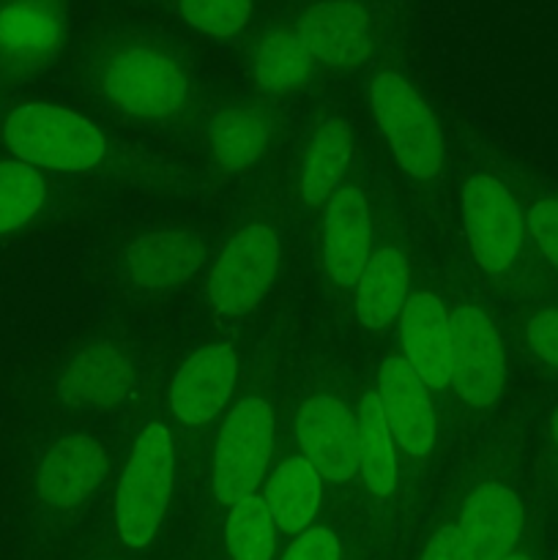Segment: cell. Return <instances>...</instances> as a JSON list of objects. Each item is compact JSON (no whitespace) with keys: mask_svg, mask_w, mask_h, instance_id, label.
<instances>
[{"mask_svg":"<svg viewBox=\"0 0 558 560\" xmlns=\"http://www.w3.org/2000/svg\"><path fill=\"white\" fill-rule=\"evenodd\" d=\"M3 135L20 162L55 173H85L107 153V140L91 120L55 104L16 107Z\"/></svg>","mask_w":558,"mask_h":560,"instance_id":"obj_1","label":"cell"},{"mask_svg":"<svg viewBox=\"0 0 558 560\" xmlns=\"http://www.w3.org/2000/svg\"><path fill=\"white\" fill-rule=\"evenodd\" d=\"M282 560H339V541L328 528L301 530Z\"/></svg>","mask_w":558,"mask_h":560,"instance_id":"obj_31","label":"cell"},{"mask_svg":"<svg viewBox=\"0 0 558 560\" xmlns=\"http://www.w3.org/2000/svg\"><path fill=\"white\" fill-rule=\"evenodd\" d=\"M359 470L375 495H392L397 459H394L392 430L383 416L377 392H367L359 408Z\"/></svg>","mask_w":558,"mask_h":560,"instance_id":"obj_25","label":"cell"},{"mask_svg":"<svg viewBox=\"0 0 558 560\" xmlns=\"http://www.w3.org/2000/svg\"><path fill=\"white\" fill-rule=\"evenodd\" d=\"M463 560H507L523 530L520 498L503 485H481L465 501L460 517Z\"/></svg>","mask_w":558,"mask_h":560,"instance_id":"obj_14","label":"cell"},{"mask_svg":"<svg viewBox=\"0 0 558 560\" xmlns=\"http://www.w3.org/2000/svg\"><path fill=\"white\" fill-rule=\"evenodd\" d=\"M405 359L421 381L432 388H446L452 375V317L432 293H416L399 312Z\"/></svg>","mask_w":558,"mask_h":560,"instance_id":"obj_17","label":"cell"},{"mask_svg":"<svg viewBox=\"0 0 558 560\" xmlns=\"http://www.w3.org/2000/svg\"><path fill=\"white\" fill-rule=\"evenodd\" d=\"M421 560H463V534H460L457 525H446V528L438 530Z\"/></svg>","mask_w":558,"mask_h":560,"instance_id":"obj_32","label":"cell"},{"mask_svg":"<svg viewBox=\"0 0 558 560\" xmlns=\"http://www.w3.org/2000/svg\"><path fill=\"white\" fill-rule=\"evenodd\" d=\"M211 151L219 167L244 170L260 159L271 137V120L257 107H230L211 120Z\"/></svg>","mask_w":558,"mask_h":560,"instance_id":"obj_23","label":"cell"},{"mask_svg":"<svg viewBox=\"0 0 558 560\" xmlns=\"http://www.w3.org/2000/svg\"><path fill=\"white\" fill-rule=\"evenodd\" d=\"M277 547V523L266 498L246 495L230 506L228 550L233 560H271Z\"/></svg>","mask_w":558,"mask_h":560,"instance_id":"obj_26","label":"cell"},{"mask_svg":"<svg viewBox=\"0 0 558 560\" xmlns=\"http://www.w3.org/2000/svg\"><path fill=\"white\" fill-rule=\"evenodd\" d=\"M178 9L195 31L228 38L249 22L252 0H178Z\"/></svg>","mask_w":558,"mask_h":560,"instance_id":"obj_28","label":"cell"},{"mask_svg":"<svg viewBox=\"0 0 558 560\" xmlns=\"http://www.w3.org/2000/svg\"><path fill=\"white\" fill-rule=\"evenodd\" d=\"M131 388L129 361L109 342L82 345L69 361L60 381V392L77 405H113Z\"/></svg>","mask_w":558,"mask_h":560,"instance_id":"obj_19","label":"cell"},{"mask_svg":"<svg viewBox=\"0 0 558 560\" xmlns=\"http://www.w3.org/2000/svg\"><path fill=\"white\" fill-rule=\"evenodd\" d=\"M266 503L282 534H301L321 506V474L306 457L284 459L268 481Z\"/></svg>","mask_w":558,"mask_h":560,"instance_id":"obj_21","label":"cell"},{"mask_svg":"<svg viewBox=\"0 0 558 560\" xmlns=\"http://www.w3.org/2000/svg\"><path fill=\"white\" fill-rule=\"evenodd\" d=\"M175 454L167 427L153 421L137 438L118 485L115 520L126 547H146L156 534L173 495Z\"/></svg>","mask_w":558,"mask_h":560,"instance_id":"obj_2","label":"cell"},{"mask_svg":"<svg viewBox=\"0 0 558 560\" xmlns=\"http://www.w3.org/2000/svg\"><path fill=\"white\" fill-rule=\"evenodd\" d=\"M126 266H129V277L140 288H178L202 266V244L189 230L142 235L126 252Z\"/></svg>","mask_w":558,"mask_h":560,"instance_id":"obj_18","label":"cell"},{"mask_svg":"<svg viewBox=\"0 0 558 560\" xmlns=\"http://www.w3.org/2000/svg\"><path fill=\"white\" fill-rule=\"evenodd\" d=\"M295 27L312 58L334 69L359 66L372 49L370 14L356 0H323L312 5Z\"/></svg>","mask_w":558,"mask_h":560,"instance_id":"obj_15","label":"cell"},{"mask_svg":"<svg viewBox=\"0 0 558 560\" xmlns=\"http://www.w3.org/2000/svg\"><path fill=\"white\" fill-rule=\"evenodd\" d=\"M274 452V413L260 397H244L230 410L213 448V495L233 506L260 485Z\"/></svg>","mask_w":558,"mask_h":560,"instance_id":"obj_3","label":"cell"},{"mask_svg":"<svg viewBox=\"0 0 558 560\" xmlns=\"http://www.w3.org/2000/svg\"><path fill=\"white\" fill-rule=\"evenodd\" d=\"M507 377V359L496 326L479 306L452 315V375L449 383L470 408H490Z\"/></svg>","mask_w":558,"mask_h":560,"instance_id":"obj_8","label":"cell"},{"mask_svg":"<svg viewBox=\"0 0 558 560\" xmlns=\"http://www.w3.org/2000/svg\"><path fill=\"white\" fill-rule=\"evenodd\" d=\"M44 202V180L27 162H0V235L22 228Z\"/></svg>","mask_w":558,"mask_h":560,"instance_id":"obj_27","label":"cell"},{"mask_svg":"<svg viewBox=\"0 0 558 560\" xmlns=\"http://www.w3.org/2000/svg\"><path fill=\"white\" fill-rule=\"evenodd\" d=\"M239 377L235 353L224 345H206L184 361L170 386V405L184 424H206L228 405Z\"/></svg>","mask_w":558,"mask_h":560,"instance_id":"obj_13","label":"cell"},{"mask_svg":"<svg viewBox=\"0 0 558 560\" xmlns=\"http://www.w3.org/2000/svg\"><path fill=\"white\" fill-rule=\"evenodd\" d=\"M63 44L60 0H9L0 9V69L9 77L38 74Z\"/></svg>","mask_w":558,"mask_h":560,"instance_id":"obj_9","label":"cell"},{"mask_svg":"<svg viewBox=\"0 0 558 560\" xmlns=\"http://www.w3.org/2000/svg\"><path fill=\"white\" fill-rule=\"evenodd\" d=\"M102 85L120 109L137 118H167L184 107L189 93L181 66L146 44L118 49L107 60Z\"/></svg>","mask_w":558,"mask_h":560,"instance_id":"obj_5","label":"cell"},{"mask_svg":"<svg viewBox=\"0 0 558 560\" xmlns=\"http://www.w3.org/2000/svg\"><path fill=\"white\" fill-rule=\"evenodd\" d=\"M381 408L386 424L405 454L421 459L435 446V410L427 383L405 355H388L381 364Z\"/></svg>","mask_w":558,"mask_h":560,"instance_id":"obj_11","label":"cell"},{"mask_svg":"<svg viewBox=\"0 0 558 560\" xmlns=\"http://www.w3.org/2000/svg\"><path fill=\"white\" fill-rule=\"evenodd\" d=\"M372 109L410 178H435L443 162V137L430 107L397 74H377L372 82Z\"/></svg>","mask_w":558,"mask_h":560,"instance_id":"obj_4","label":"cell"},{"mask_svg":"<svg viewBox=\"0 0 558 560\" xmlns=\"http://www.w3.org/2000/svg\"><path fill=\"white\" fill-rule=\"evenodd\" d=\"M107 476L104 448L85 432L55 441L38 468V495L49 509H74Z\"/></svg>","mask_w":558,"mask_h":560,"instance_id":"obj_16","label":"cell"},{"mask_svg":"<svg viewBox=\"0 0 558 560\" xmlns=\"http://www.w3.org/2000/svg\"><path fill=\"white\" fill-rule=\"evenodd\" d=\"M463 219L476 262L490 277L507 271L523 246V219L512 191L492 175H474L463 189Z\"/></svg>","mask_w":558,"mask_h":560,"instance_id":"obj_7","label":"cell"},{"mask_svg":"<svg viewBox=\"0 0 558 560\" xmlns=\"http://www.w3.org/2000/svg\"><path fill=\"white\" fill-rule=\"evenodd\" d=\"M408 260L397 249H381L367 260L356 282V315L367 328H386L408 301Z\"/></svg>","mask_w":558,"mask_h":560,"instance_id":"obj_20","label":"cell"},{"mask_svg":"<svg viewBox=\"0 0 558 560\" xmlns=\"http://www.w3.org/2000/svg\"><path fill=\"white\" fill-rule=\"evenodd\" d=\"M525 339H528V348L545 364L558 366V310L531 317L528 326H525Z\"/></svg>","mask_w":558,"mask_h":560,"instance_id":"obj_30","label":"cell"},{"mask_svg":"<svg viewBox=\"0 0 558 560\" xmlns=\"http://www.w3.org/2000/svg\"><path fill=\"white\" fill-rule=\"evenodd\" d=\"M370 206L361 189L339 186L323 208V266L339 288H356L370 260Z\"/></svg>","mask_w":558,"mask_h":560,"instance_id":"obj_12","label":"cell"},{"mask_svg":"<svg viewBox=\"0 0 558 560\" xmlns=\"http://www.w3.org/2000/svg\"><path fill=\"white\" fill-rule=\"evenodd\" d=\"M550 438H553V443H558V410L553 413V419H550Z\"/></svg>","mask_w":558,"mask_h":560,"instance_id":"obj_33","label":"cell"},{"mask_svg":"<svg viewBox=\"0 0 558 560\" xmlns=\"http://www.w3.org/2000/svg\"><path fill=\"white\" fill-rule=\"evenodd\" d=\"M312 63L315 58L301 38L299 27H279L263 38L257 49L255 80L268 93H290L304 85Z\"/></svg>","mask_w":558,"mask_h":560,"instance_id":"obj_24","label":"cell"},{"mask_svg":"<svg viewBox=\"0 0 558 560\" xmlns=\"http://www.w3.org/2000/svg\"><path fill=\"white\" fill-rule=\"evenodd\" d=\"M279 271V238L266 224H252L235 233L224 246L208 282L211 306L222 315L239 317L255 310L271 290Z\"/></svg>","mask_w":558,"mask_h":560,"instance_id":"obj_6","label":"cell"},{"mask_svg":"<svg viewBox=\"0 0 558 560\" xmlns=\"http://www.w3.org/2000/svg\"><path fill=\"white\" fill-rule=\"evenodd\" d=\"M507 560H531L528 556H509Z\"/></svg>","mask_w":558,"mask_h":560,"instance_id":"obj_34","label":"cell"},{"mask_svg":"<svg viewBox=\"0 0 558 560\" xmlns=\"http://www.w3.org/2000/svg\"><path fill=\"white\" fill-rule=\"evenodd\" d=\"M350 162V129L342 118H328L315 137L301 162V197L310 206H323L334 191L342 186L345 170Z\"/></svg>","mask_w":558,"mask_h":560,"instance_id":"obj_22","label":"cell"},{"mask_svg":"<svg viewBox=\"0 0 558 560\" xmlns=\"http://www.w3.org/2000/svg\"><path fill=\"white\" fill-rule=\"evenodd\" d=\"M528 233L542 255L558 271V200H542L528 211Z\"/></svg>","mask_w":558,"mask_h":560,"instance_id":"obj_29","label":"cell"},{"mask_svg":"<svg viewBox=\"0 0 558 560\" xmlns=\"http://www.w3.org/2000/svg\"><path fill=\"white\" fill-rule=\"evenodd\" d=\"M301 457L328 481H348L359 470V419L334 397H312L295 419Z\"/></svg>","mask_w":558,"mask_h":560,"instance_id":"obj_10","label":"cell"}]
</instances>
